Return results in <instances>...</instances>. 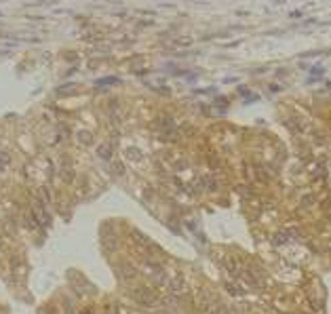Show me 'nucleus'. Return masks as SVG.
Instances as JSON below:
<instances>
[{
    "label": "nucleus",
    "mask_w": 331,
    "mask_h": 314,
    "mask_svg": "<svg viewBox=\"0 0 331 314\" xmlns=\"http://www.w3.org/2000/svg\"><path fill=\"white\" fill-rule=\"evenodd\" d=\"M91 133H80V143H91Z\"/></svg>",
    "instance_id": "obj_1"
}]
</instances>
